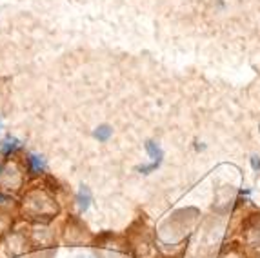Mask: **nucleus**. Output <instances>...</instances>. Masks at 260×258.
I'll list each match as a JSON object with an SVG mask.
<instances>
[{
	"instance_id": "nucleus-1",
	"label": "nucleus",
	"mask_w": 260,
	"mask_h": 258,
	"mask_svg": "<svg viewBox=\"0 0 260 258\" xmlns=\"http://www.w3.org/2000/svg\"><path fill=\"white\" fill-rule=\"evenodd\" d=\"M22 215L31 220H39V222H48L55 218L60 211V206L56 202V197L46 187H31L22 197L20 202Z\"/></svg>"
},
{
	"instance_id": "nucleus-2",
	"label": "nucleus",
	"mask_w": 260,
	"mask_h": 258,
	"mask_svg": "<svg viewBox=\"0 0 260 258\" xmlns=\"http://www.w3.org/2000/svg\"><path fill=\"white\" fill-rule=\"evenodd\" d=\"M24 185V171L17 162L6 164L0 169V191L2 193H17Z\"/></svg>"
},
{
	"instance_id": "nucleus-3",
	"label": "nucleus",
	"mask_w": 260,
	"mask_h": 258,
	"mask_svg": "<svg viewBox=\"0 0 260 258\" xmlns=\"http://www.w3.org/2000/svg\"><path fill=\"white\" fill-rule=\"evenodd\" d=\"M93 240V235L89 229L80 222L78 218L68 220V224L64 228V242L70 245H82L89 244Z\"/></svg>"
},
{
	"instance_id": "nucleus-4",
	"label": "nucleus",
	"mask_w": 260,
	"mask_h": 258,
	"mask_svg": "<svg viewBox=\"0 0 260 258\" xmlns=\"http://www.w3.org/2000/svg\"><path fill=\"white\" fill-rule=\"evenodd\" d=\"M146 151H148V155L151 156V164H149V166H140V168H139V171L144 173V175H148V173L155 171V169L160 166L162 156H164V155H162L160 146H158L156 142H153V140L146 142Z\"/></svg>"
},
{
	"instance_id": "nucleus-5",
	"label": "nucleus",
	"mask_w": 260,
	"mask_h": 258,
	"mask_svg": "<svg viewBox=\"0 0 260 258\" xmlns=\"http://www.w3.org/2000/svg\"><path fill=\"white\" fill-rule=\"evenodd\" d=\"M102 258H127V247L124 242L111 240L102 244Z\"/></svg>"
},
{
	"instance_id": "nucleus-6",
	"label": "nucleus",
	"mask_w": 260,
	"mask_h": 258,
	"mask_svg": "<svg viewBox=\"0 0 260 258\" xmlns=\"http://www.w3.org/2000/svg\"><path fill=\"white\" fill-rule=\"evenodd\" d=\"M31 240L35 245H40V247H46V245H51L53 240H55V235H53L51 229L40 228V229H33L31 233Z\"/></svg>"
},
{
	"instance_id": "nucleus-7",
	"label": "nucleus",
	"mask_w": 260,
	"mask_h": 258,
	"mask_svg": "<svg viewBox=\"0 0 260 258\" xmlns=\"http://www.w3.org/2000/svg\"><path fill=\"white\" fill-rule=\"evenodd\" d=\"M246 244L251 251H260V220L251 224L246 231Z\"/></svg>"
},
{
	"instance_id": "nucleus-8",
	"label": "nucleus",
	"mask_w": 260,
	"mask_h": 258,
	"mask_svg": "<svg viewBox=\"0 0 260 258\" xmlns=\"http://www.w3.org/2000/svg\"><path fill=\"white\" fill-rule=\"evenodd\" d=\"M89 204H91V191H89V187L82 185L77 193V206L80 211H86L89 207Z\"/></svg>"
},
{
	"instance_id": "nucleus-9",
	"label": "nucleus",
	"mask_w": 260,
	"mask_h": 258,
	"mask_svg": "<svg viewBox=\"0 0 260 258\" xmlns=\"http://www.w3.org/2000/svg\"><path fill=\"white\" fill-rule=\"evenodd\" d=\"M27 164H29V171L33 173V175H40V173L44 171V168H46V162H44V158L39 155H31L29 158H27Z\"/></svg>"
},
{
	"instance_id": "nucleus-10",
	"label": "nucleus",
	"mask_w": 260,
	"mask_h": 258,
	"mask_svg": "<svg viewBox=\"0 0 260 258\" xmlns=\"http://www.w3.org/2000/svg\"><path fill=\"white\" fill-rule=\"evenodd\" d=\"M111 135H113V129L109 127V125H99V127L93 131V137H95L99 142H108Z\"/></svg>"
},
{
	"instance_id": "nucleus-11",
	"label": "nucleus",
	"mask_w": 260,
	"mask_h": 258,
	"mask_svg": "<svg viewBox=\"0 0 260 258\" xmlns=\"http://www.w3.org/2000/svg\"><path fill=\"white\" fill-rule=\"evenodd\" d=\"M17 147H18V140H17V138L8 137L4 140V144H2V153H4V155H9V153H13Z\"/></svg>"
},
{
	"instance_id": "nucleus-12",
	"label": "nucleus",
	"mask_w": 260,
	"mask_h": 258,
	"mask_svg": "<svg viewBox=\"0 0 260 258\" xmlns=\"http://www.w3.org/2000/svg\"><path fill=\"white\" fill-rule=\"evenodd\" d=\"M9 225H11V218H9L6 213H0V235L8 231Z\"/></svg>"
},
{
	"instance_id": "nucleus-13",
	"label": "nucleus",
	"mask_w": 260,
	"mask_h": 258,
	"mask_svg": "<svg viewBox=\"0 0 260 258\" xmlns=\"http://www.w3.org/2000/svg\"><path fill=\"white\" fill-rule=\"evenodd\" d=\"M220 258H244L242 254H240V251L237 249H230V251H225L224 254H222Z\"/></svg>"
},
{
	"instance_id": "nucleus-14",
	"label": "nucleus",
	"mask_w": 260,
	"mask_h": 258,
	"mask_svg": "<svg viewBox=\"0 0 260 258\" xmlns=\"http://www.w3.org/2000/svg\"><path fill=\"white\" fill-rule=\"evenodd\" d=\"M251 162H253V168H255V169H258V168H260V160H256V156H253Z\"/></svg>"
},
{
	"instance_id": "nucleus-15",
	"label": "nucleus",
	"mask_w": 260,
	"mask_h": 258,
	"mask_svg": "<svg viewBox=\"0 0 260 258\" xmlns=\"http://www.w3.org/2000/svg\"><path fill=\"white\" fill-rule=\"evenodd\" d=\"M77 258H95V256H91V254H80V256H77Z\"/></svg>"
},
{
	"instance_id": "nucleus-16",
	"label": "nucleus",
	"mask_w": 260,
	"mask_h": 258,
	"mask_svg": "<svg viewBox=\"0 0 260 258\" xmlns=\"http://www.w3.org/2000/svg\"><path fill=\"white\" fill-rule=\"evenodd\" d=\"M0 133H2V120H0Z\"/></svg>"
}]
</instances>
